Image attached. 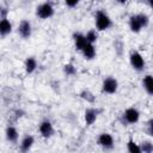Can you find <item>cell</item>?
<instances>
[{
  "label": "cell",
  "mask_w": 153,
  "mask_h": 153,
  "mask_svg": "<svg viewBox=\"0 0 153 153\" xmlns=\"http://www.w3.org/2000/svg\"><path fill=\"white\" fill-rule=\"evenodd\" d=\"M24 67H25V72L27 74H31L36 71L37 68V61L35 57H27L25 60V63H24Z\"/></svg>",
  "instance_id": "17"
},
{
  "label": "cell",
  "mask_w": 153,
  "mask_h": 153,
  "mask_svg": "<svg viewBox=\"0 0 153 153\" xmlns=\"http://www.w3.org/2000/svg\"><path fill=\"white\" fill-rule=\"evenodd\" d=\"M5 135H6L7 141H10V142H16V141L18 140V136H19L17 128L13 127V126H8V127L6 128Z\"/></svg>",
  "instance_id": "16"
},
{
  "label": "cell",
  "mask_w": 153,
  "mask_h": 153,
  "mask_svg": "<svg viewBox=\"0 0 153 153\" xmlns=\"http://www.w3.org/2000/svg\"><path fill=\"white\" fill-rule=\"evenodd\" d=\"M11 32H12V24H11V22L6 17H2L0 19V36H7Z\"/></svg>",
  "instance_id": "12"
},
{
  "label": "cell",
  "mask_w": 153,
  "mask_h": 153,
  "mask_svg": "<svg viewBox=\"0 0 153 153\" xmlns=\"http://www.w3.org/2000/svg\"><path fill=\"white\" fill-rule=\"evenodd\" d=\"M85 38H86L87 43H92V44H94V43L97 42V39H98V33H97L96 30H90V31L86 32Z\"/></svg>",
  "instance_id": "19"
},
{
  "label": "cell",
  "mask_w": 153,
  "mask_h": 153,
  "mask_svg": "<svg viewBox=\"0 0 153 153\" xmlns=\"http://www.w3.org/2000/svg\"><path fill=\"white\" fill-rule=\"evenodd\" d=\"M80 97L82 98V99H85L86 102H93L94 100V96L91 93V92H88V91H86V90H84L81 93H80Z\"/></svg>",
  "instance_id": "22"
},
{
  "label": "cell",
  "mask_w": 153,
  "mask_h": 153,
  "mask_svg": "<svg viewBox=\"0 0 153 153\" xmlns=\"http://www.w3.org/2000/svg\"><path fill=\"white\" fill-rule=\"evenodd\" d=\"M123 118L127 123L129 124H135L139 122L140 120V111L134 108V106H130L128 109H126V111L123 112Z\"/></svg>",
  "instance_id": "6"
},
{
  "label": "cell",
  "mask_w": 153,
  "mask_h": 153,
  "mask_svg": "<svg viewBox=\"0 0 153 153\" xmlns=\"http://www.w3.org/2000/svg\"><path fill=\"white\" fill-rule=\"evenodd\" d=\"M148 23H149V18L145 13L133 14L129 17V29L135 33H139L143 27L148 25Z\"/></svg>",
  "instance_id": "1"
},
{
  "label": "cell",
  "mask_w": 153,
  "mask_h": 153,
  "mask_svg": "<svg viewBox=\"0 0 153 153\" xmlns=\"http://www.w3.org/2000/svg\"><path fill=\"white\" fill-rule=\"evenodd\" d=\"M35 143V139L32 135H25L22 141H20V149L23 152H27L29 149H31V147L33 146Z\"/></svg>",
  "instance_id": "14"
},
{
  "label": "cell",
  "mask_w": 153,
  "mask_h": 153,
  "mask_svg": "<svg viewBox=\"0 0 153 153\" xmlns=\"http://www.w3.org/2000/svg\"><path fill=\"white\" fill-rule=\"evenodd\" d=\"M142 87L147 92V94L152 96L153 94V78L151 74H147L142 79Z\"/></svg>",
  "instance_id": "15"
},
{
  "label": "cell",
  "mask_w": 153,
  "mask_h": 153,
  "mask_svg": "<svg viewBox=\"0 0 153 153\" xmlns=\"http://www.w3.org/2000/svg\"><path fill=\"white\" fill-rule=\"evenodd\" d=\"M147 1V4H148V6H152V0H146Z\"/></svg>",
  "instance_id": "26"
},
{
  "label": "cell",
  "mask_w": 153,
  "mask_h": 153,
  "mask_svg": "<svg viewBox=\"0 0 153 153\" xmlns=\"http://www.w3.org/2000/svg\"><path fill=\"white\" fill-rule=\"evenodd\" d=\"M129 62H130V66H131L135 71H137V72H142V71L145 69V66H146L145 59H143V56H142L139 51H136V50H134V51L130 53V55H129Z\"/></svg>",
  "instance_id": "4"
},
{
  "label": "cell",
  "mask_w": 153,
  "mask_h": 153,
  "mask_svg": "<svg viewBox=\"0 0 153 153\" xmlns=\"http://www.w3.org/2000/svg\"><path fill=\"white\" fill-rule=\"evenodd\" d=\"M79 2H80V0H65L66 6H67V7H71V8H73V7L78 6V5H79Z\"/></svg>",
  "instance_id": "23"
},
{
  "label": "cell",
  "mask_w": 153,
  "mask_h": 153,
  "mask_svg": "<svg viewBox=\"0 0 153 153\" xmlns=\"http://www.w3.org/2000/svg\"><path fill=\"white\" fill-rule=\"evenodd\" d=\"M18 33L20 35L22 38H30L31 33H32V26H31V23L26 19H23L19 25H18Z\"/></svg>",
  "instance_id": "9"
},
{
  "label": "cell",
  "mask_w": 153,
  "mask_h": 153,
  "mask_svg": "<svg viewBox=\"0 0 153 153\" xmlns=\"http://www.w3.org/2000/svg\"><path fill=\"white\" fill-rule=\"evenodd\" d=\"M141 148V153H152L153 152V143L151 141H143L142 145L140 146Z\"/></svg>",
  "instance_id": "20"
},
{
  "label": "cell",
  "mask_w": 153,
  "mask_h": 153,
  "mask_svg": "<svg viewBox=\"0 0 153 153\" xmlns=\"http://www.w3.org/2000/svg\"><path fill=\"white\" fill-rule=\"evenodd\" d=\"M127 151L129 153H141V148H140V145L136 143L133 139H129L128 142H127Z\"/></svg>",
  "instance_id": "18"
},
{
  "label": "cell",
  "mask_w": 153,
  "mask_h": 153,
  "mask_svg": "<svg viewBox=\"0 0 153 153\" xmlns=\"http://www.w3.org/2000/svg\"><path fill=\"white\" fill-rule=\"evenodd\" d=\"M147 134H148L149 136L153 135V121H152V120H149L148 123H147Z\"/></svg>",
  "instance_id": "24"
},
{
  "label": "cell",
  "mask_w": 153,
  "mask_h": 153,
  "mask_svg": "<svg viewBox=\"0 0 153 153\" xmlns=\"http://www.w3.org/2000/svg\"><path fill=\"white\" fill-rule=\"evenodd\" d=\"M38 130L39 134L44 137V139H49L54 135V126L49 120H44L39 123L38 126Z\"/></svg>",
  "instance_id": "7"
},
{
  "label": "cell",
  "mask_w": 153,
  "mask_h": 153,
  "mask_svg": "<svg viewBox=\"0 0 153 153\" xmlns=\"http://www.w3.org/2000/svg\"><path fill=\"white\" fill-rule=\"evenodd\" d=\"M116 1H117V2H120V4H126L128 0H116Z\"/></svg>",
  "instance_id": "25"
},
{
  "label": "cell",
  "mask_w": 153,
  "mask_h": 153,
  "mask_svg": "<svg viewBox=\"0 0 153 153\" xmlns=\"http://www.w3.org/2000/svg\"><path fill=\"white\" fill-rule=\"evenodd\" d=\"M94 23H96V27L98 31H105L112 25V22H111V18L109 17V14L102 10L96 12Z\"/></svg>",
  "instance_id": "2"
},
{
  "label": "cell",
  "mask_w": 153,
  "mask_h": 153,
  "mask_svg": "<svg viewBox=\"0 0 153 153\" xmlns=\"http://www.w3.org/2000/svg\"><path fill=\"white\" fill-rule=\"evenodd\" d=\"M63 72H65V74H67V75H74L75 72H76V69H75L74 65L67 63V65H65V67H63Z\"/></svg>",
  "instance_id": "21"
},
{
  "label": "cell",
  "mask_w": 153,
  "mask_h": 153,
  "mask_svg": "<svg viewBox=\"0 0 153 153\" xmlns=\"http://www.w3.org/2000/svg\"><path fill=\"white\" fill-rule=\"evenodd\" d=\"M73 41H74V47H75V49L76 50H81L84 47H85V44L87 43V41H86V38H85V35H82V33H80V32H75L74 35H73Z\"/></svg>",
  "instance_id": "13"
},
{
  "label": "cell",
  "mask_w": 153,
  "mask_h": 153,
  "mask_svg": "<svg viewBox=\"0 0 153 153\" xmlns=\"http://www.w3.org/2000/svg\"><path fill=\"white\" fill-rule=\"evenodd\" d=\"M97 142H98V145H99L102 148H104V149H111V148L114 147V145H115L114 137H112V135L109 134V133H102V134H99Z\"/></svg>",
  "instance_id": "8"
},
{
  "label": "cell",
  "mask_w": 153,
  "mask_h": 153,
  "mask_svg": "<svg viewBox=\"0 0 153 153\" xmlns=\"http://www.w3.org/2000/svg\"><path fill=\"white\" fill-rule=\"evenodd\" d=\"M54 12H55L54 6L49 1L42 2L36 7V16L39 19H49L54 16Z\"/></svg>",
  "instance_id": "3"
},
{
  "label": "cell",
  "mask_w": 153,
  "mask_h": 153,
  "mask_svg": "<svg viewBox=\"0 0 153 153\" xmlns=\"http://www.w3.org/2000/svg\"><path fill=\"white\" fill-rule=\"evenodd\" d=\"M80 51H81L84 59H86V60H93L96 57V54H97L94 44H92V43H86L85 47Z\"/></svg>",
  "instance_id": "10"
},
{
  "label": "cell",
  "mask_w": 153,
  "mask_h": 153,
  "mask_svg": "<svg viewBox=\"0 0 153 153\" xmlns=\"http://www.w3.org/2000/svg\"><path fill=\"white\" fill-rule=\"evenodd\" d=\"M97 117H98V111H97L96 109H93V108H88V109L85 110L84 118H85V123H86L87 126L93 124V123L96 122Z\"/></svg>",
  "instance_id": "11"
},
{
  "label": "cell",
  "mask_w": 153,
  "mask_h": 153,
  "mask_svg": "<svg viewBox=\"0 0 153 153\" xmlns=\"http://www.w3.org/2000/svg\"><path fill=\"white\" fill-rule=\"evenodd\" d=\"M118 88V81L112 78V76H108L103 80L102 82V91L106 94H114L117 92Z\"/></svg>",
  "instance_id": "5"
}]
</instances>
